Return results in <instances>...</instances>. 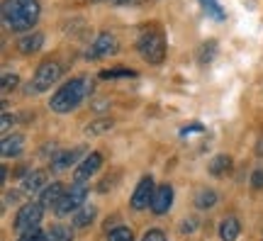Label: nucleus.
<instances>
[{"mask_svg":"<svg viewBox=\"0 0 263 241\" xmlns=\"http://www.w3.org/2000/svg\"><path fill=\"white\" fill-rule=\"evenodd\" d=\"M195 229H197V222H195V219H193V217H188L185 222L180 224V232H183V234H193V232H195Z\"/></svg>","mask_w":263,"mask_h":241,"instance_id":"obj_29","label":"nucleus"},{"mask_svg":"<svg viewBox=\"0 0 263 241\" xmlns=\"http://www.w3.org/2000/svg\"><path fill=\"white\" fill-rule=\"evenodd\" d=\"M39 12L42 8L37 0H5L3 3V22L12 32L32 29V25L39 20Z\"/></svg>","mask_w":263,"mask_h":241,"instance_id":"obj_1","label":"nucleus"},{"mask_svg":"<svg viewBox=\"0 0 263 241\" xmlns=\"http://www.w3.org/2000/svg\"><path fill=\"white\" fill-rule=\"evenodd\" d=\"M141 241H166V234L161 232V229H149Z\"/></svg>","mask_w":263,"mask_h":241,"instance_id":"obj_28","label":"nucleus"},{"mask_svg":"<svg viewBox=\"0 0 263 241\" xmlns=\"http://www.w3.org/2000/svg\"><path fill=\"white\" fill-rule=\"evenodd\" d=\"M100 166H103V154H100V151L85 154V158L78 163V166H76V171H73V180L85 186V180H90V178L98 173V168H100Z\"/></svg>","mask_w":263,"mask_h":241,"instance_id":"obj_7","label":"nucleus"},{"mask_svg":"<svg viewBox=\"0 0 263 241\" xmlns=\"http://www.w3.org/2000/svg\"><path fill=\"white\" fill-rule=\"evenodd\" d=\"M93 3H105V0H93ZM107 3H110V0H107Z\"/></svg>","mask_w":263,"mask_h":241,"instance_id":"obj_34","label":"nucleus"},{"mask_svg":"<svg viewBox=\"0 0 263 241\" xmlns=\"http://www.w3.org/2000/svg\"><path fill=\"white\" fill-rule=\"evenodd\" d=\"M173 205V188L166 183V186H159L156 193H154V200H151V212L154 214H166Z\"/></svg>","mask_w":263,"mask_h":241,"instance_id":"obj_9","label":"nucleus"},{"mask_svg":"<svg viewBox=\"0 0 263 241\" xmlns=\"http://www.w3.org/2000/svg\"><path fill=\"white\" fill-rule=\"evenodd\" d=\"M251 186L258 190V188H263V168H258V171H254V176H251Z\"/></svg>","mask_w":263,"mask_h":241,"instance_id":"obj_30","label":"nucleus"},{"mask_svg":"<svg viewBox=\"0 0 263 241\" xmlns=\"http://www.w3.org/2000/svg\"><path fill=\"white\" fill-rule=\"evenodd\" d=\"M5 202H17V193H8L5 195Z\"/></svg>","mask_w":263,"mask_h":241,"instance_id":"obj_33","label":"nucleus"},{"mask_svg":"<svg viewBox=\"0 0 263 241\" xmlns=\"http://www.w3.org/2000/svg\"><path fill=\"white\" fill-rule=\"evenodd\" d=\"M154 193H156V188H154V178H151V176H144L139 180L137 190H134V195H132V207H134L137 212H141V210L151 207Z\"/></svg>","mask_w":263,"mask_h":241,"instance_id":"obj_8","label":"nucleus"},{"mask_svg":"<svg viewBox=\"0 0 263 241\" xmlns=\"http://www.w3.org/2000/svg\"><path fill=\"white\" fill-rule=\"evenodd\" d=\"M90 90H93V85H90L88 78H71L68 83H64L57 93L51 95L49 107L54 112H59V115H66V112L76 110L83 102L85 95H90Z\"/></svg>","mask_w":263,"mask_h":241,"instance_id":"obj_2","label":"nucleus"},{"mask_svg":"<svg viewBox=\"0 0 263 241\" xmlns=\"http://www.w3.org/2000/svg\"><path fill=\"white\" fill-rule=\"evenodd\" d=\"M195 205L200 210H210V207H215L217 205V193L215 190H200L195 197Z\"/></svg>","mask_w":263,"mask_h":241,"instance_id":"obj_21","label":"nucleus"},{"mask_svg":"<svg viewBox=\"0 0 263 241\" xmlns=\"http://www.w3.org/2000/svg\"><path fill=\"white\" fill-rule=\"evenodd\" d=\"M10 124H15V117H12V115H8V112H5V115H3V134H8Z\"/></svg>","mask_w":263,"mask_h":241,"instance_id":"obj_31","label":"nucleus"},{"mask_svg":"<svg viewBox=\"0 0 263 241\" xmlns=\"http://www.w3.org/2000/svg\"><path fill=\"white\" fill-rule=\"evenodd\" d=\"M229 168H232V158L227 156V154H219V156H215L210 161V173L212 176H224Z\"/></svg>","mask_w":263,"mask_h":241,"instance_id":"obj_18","label":"nucleus"},{"mask_svg":"<svg viewBox=\"0 0 263 241\" xmlns=\"http://www.w3.org/2000/svg\"><path fill=\"white\" fill-rule=\"evenodd\" d=\"M137 47H139V54L144 56V61H149V64H154V66L163 64V59H166V39H163L159 27L144 29Z\"/></svg>","mask_w":263,"mask_h":241,"instance_id":"obj_3","label":"nucleus"},{"mask_svg":"<svg viewBox=\"0 0 263 241\" xmlns=\"http://www.w3.org/2000/svg\"><path fill=\"white\" fill-rule=\"evenodd\" d=\"M22 149H25V137L22 134H5L3 137V144H0V151H3V156L5 158H12V156H20L22 154Z\"/></svg>","mask_w":263,"mask_h":241,"instance_id":"obj_13","label":"nucleus"},{"mask_svg":"<svg viewBox=\"0 0 263 241\" xmlns=\"http://www.w3.org/2000/svg\"><path fill=\"white\" fill-rule=\"evenodd\" d=\"M107 241H134V234H132L129 227H115L112 232L107 234Z\"/></svg>","mask_w":263,"mask_h":241,"instance_id":"obj_23","label":"nucleus"},{"mask_svg":"<svg viewBox=\"0 0 263 241\" xmlns=\"http://www.w3.org/2000/svg\"><path fill=\"white\" fill-rule=\"evenodd\" d=\"M85 154V146H76L71 149V151H64V154H59V156H54V161H51V168L54 171H66V168H71L73 163H78V158Z\"/></svg>","mask_w":263,"mask_h":241,"instance_id":"obj_11","label":"nucleus"},{"mask_svg":"<svg viewBox=\"0 0 263 241\" xmlns=\"http://www.w3.org/2000/svg\"><path fill=\"white\" fill-rule=\"evenodd\" d=\"M20 83V78L15 73H5L3 76V93H10V90H15Z\"/></svg>","mask_w":263,"mask_h":241,"instance_id":"obj_26","label":"nucleus"},{"mask_svg":"<svg viewBox=\"0 0 263 241\" xmlns=\"http://www.w3.org/2000/svg\"><path fill=\"white\" fill-rule=\"evenodd\" d=\"M112 120H98V122H90L85 127V137H98V134H105V132L112 129Z\"/></svg>","mask_w":263,"mask_h":241,"instance_id":"obj_20","label":"nucleus"},{"mask_svg":"<svg viewBox=\"0 0 263 241\" xmlns=\"http://www.w3.org/2000/svg\"><path fill=\"white\" fill-rule=\"evenodd\" d=\"M47 241H73V232L64 224H54L47 232Z\"/></svg>","mask_w":263,"mask_h":241,"instance_id":"obj_19","label":"nucleus"},{"mask_svg":"<svg viewBox=\"0 0 263 241\" xmlns=\"http://www.w3.org/2000/svg\"><path fill=\"white\" fill-rule=\"evenodd\" d=\"M241 234V224L236 217H224L219 224V239L222 241H236Z\"/></svg>","mask_w":263,"mask_h":241,"instance_id":"obj_15","label":"nucleus"},{"mask_svg":"<svg viewBox=\"0 0 263 241\" xmlns=\"http://www.w3.org/2000/svg\"><path fill=\"white\" fill-rule=\"evenodd\" d=\"M47 186V171H42V168H37V171H29L27 176H25V180H22V190L29 195H34L37 190H42V188Z\"/></svg>","mask_w":263,"mask_h":241,"instance_id":"obj_14","label":"nucleus"},{"mask_svg":"<svg viewBox=\"0 0 263 241\" xmlns=\"http://www.w3.org/2000/svg\"><path fill=\"white\" fill-rule=\"evenodd\" d=\"M85 195H88V190H85L83 183H73L71 190H66V195L61 197V202L57 205V214L59 217H66V214L76 212L78 207H83Z\"/></svg>","mask_w":263,"mask_h":241,"instance_id":"obj_6","label":"nucleus"},{"mask_svg":"<svg viewBox=\"0 0 263 241\" xmlns=\"http://www.w3.org/2000/svg\"><path fill=\"white\" fill-rule=\"evenodd\" d=\"M61 76H64V66L59 64V61H44V64H39L37 73H34V81L27 88L29 95L34 93H44V90H49L54 83H59L61 81Z\"/></svg>","mask_w":263,"mask_h":241,"instance_id":"obj_4","label":"nucleus"},{"mask_svg":"<svg viewBox=\"0 0 263 241\" xmlns=\"http://www.w3.org/2000/svg\"><path fill=\"white\" fill-rule=\"evenodd\" d=\"M42 44H44V34L34 32V34H27V37L20 39L17 49L22 51V54H37L39 49H42Z\"/></svg>","mask_w":263,"mask_h":241,"instance_id":"obj_16","label":"nucleus"},{"mask_svg":"<svg viewBox=\"0 0 263 241\" xmlns=\"http://www.w3.org/2000/svg\"><path fill=\"white\" fill-rule=\"evenodd\" d=\"M66 195V188L61 186V183H51V186H47L44 190H42V195H39V202L44 205V207H54L57 210V205L61 202V197Z\"/></svg>","mask_w":263,"mask_h":241,"instance_id":"obj_12","label":"nucleus"},{"mask_svg":"<svg viewBox=\"0 0 263 241\" xmlns=\"http://www.w3.org/2000/svg\"><path fill=\"white\" fill-rule=\"evenodd\" d=\"M42 214H44V205L32 200V202H25L15 214V229L20 234L32 232V229H39V222H42Z\"/></svg>","mask_w":263,"mask_h":241,"instance_id":"obj_5","label":"nucleus"},{"mask_svg":"<svg viewBox=\"0 0 263 241\" xmlns=\"http://www.w3.org/2000/svg\"><path fill=\"white\" fill-rule=\"evenodd\" d=\"M117 39H115V34H110V32H103L100 37L95 39L93 49L88 51V56H115L117 54Z\"/></svg>","mask_w":263,"mask_h":241,"instance_id":"obj_10","label":"nucleus"},{"mask_svg":"<svg viewBox=\"0 0 263 241\" xmlns=\"http://www.w3.org/2000/svg\"><path fill=\"white\" fill-rule=\"evenodd\" d=\"M95 214H98V210H95L93 205H83V207L73 214V227L76 229H85V227H90L93 219H95Z\"/></svg>","mask_w":263,"mask_h":241,"instance_id":"obj_17","label":"nucleus"},{"mask_svg":"<svg viewBox=\"0 0 263 241\" xmlns=\"http://www.w3.org/2000/svg\"><path fill=\"white\" fill-rule=\"evenodd\" d=\"M202 5H205V10L212 15V17H217V20L224 17V12H222V8H219V3H217V0H202Z\"/></svg>","mask_w":263,"mask_h":241,"instance_id":"obj_25","label":"nucleus"},{"mask_svg":"<svg viewBox=\"0 0 263 241\" xmlns=\"http://www.w3.org/2000/svg\"><path fill=\"white\" fill-rule=\"evenodd\" d=\"M17 241H47V234H42L39 229H32V232H25Z\"/></svg>","mask_w":263,"mask_h":241,"instance_id":"obj_27","label":"nucleus"},{"mask_svg":"<svg viewBox=\"0 0 263 241\" xmlns=\"http://www.w3.org/2000/svg\"><path fill=\"white\" fill-rule=\"evenodd\" d=\"M134 71H129V68H117V71H103L100 73V78H134Z\"/></svg>","mask_w":263,"mask_h":241,"instance_id":"obj_24","label":"nucleus"},{"mask_svg":"<svg viewBox=\"0 0 263 241\" xmlns=\"http://www.w3.org/2000/svg\"><path fill=\"white\" fill-rule=\"evenodd\" d=\"M217 54V42L215 39H210V42H205L202 47H200V64H210L212 61V56Z\"/></svg>","mask_w":263,"mask_h":241,"instance_id":"obj_22","label":"nucleus"},{"mask_svg":"<svg viewBox=\"0 0 263 241\" xmlns=\"http://www.w3.org/2000/svg\"><path fill=\"white\" fill-rule=\"evenodd\" d=\"M110 3H115V5H134L137 0H110Z\"/></svg>","mask_w":263,"mask_h":241,"instance_id":"obj_32","label":"nucleus"}]
</instances>
